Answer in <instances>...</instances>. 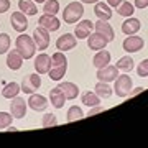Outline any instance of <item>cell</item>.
<instances>
[{
	"label": "cell",
	"instance_id": "cell-41",
	"mask_svg": "<svg viewBox=\"0 0 148 148\" xmlns=\"http://www.w3.org/2000/svg\"><path fill=\"white\" fill-rule=\"evenodd\" d=\"M143 90H145L143 87H137V89H135V90H132L130 94H132V95H137V94H140V92H143Z\"/></svg>",
	"mask_w": 148,
	"mask_h": 148
},
{
	"label": "cell",
	"instance_id": "cell-17",
	"mask_svg": "<svg viewBox=\"0 0 148 148\" xmlns=\"http://www.w3.org/2000/svg\"><path fill=\"white\" fill-rule=\"evenodd\" d=\"M94 28L97 33H101V35H104V36L109 40V43L115 38V35H114V28L110 27V23H107V20H97L94 23Z\"/></svg>",
	"mask_w": 148,
	"mask_h": 148
},
{
	"label": "cell",
	"instance_id": "cell-4",
	"mask_svg": "<svg viewBox=\"0 0 148 148\" xmlns=\"http://www.w3.org/2000/svg\"><path fill=\"white\" fill-rule=\"evenodd\" d=\"M40 86H41V76L36 73V74H28V76H25L23 81H21L20 87L25 94H33V92H36L40 89Z\"/></svg>",
	"mask_w": 148,
	"mask_h": 148
},
{
	"label": "cell",
	"instance_id": "cell-36",
	"mask_svg": "<svg viewBox=\"0 0 148 148\" xmlns=\"http://www.w3.org/2000/svg\"><path fill=\"white\" fill-rule=\"evenodd\" d=\"M137 74L140 76V77H147V76H148V59H143L142 63L138 64Z\"/></svg>",
	"mask_w": 148,
	"mask_h": 148
},
{
	"label": "cell",
	"instance_id": "cell-29",
	"mask_svg": "<svg viewBox=\"0 0 148 148\" xmlns=\"http://www.w3.org/2000/svg\"><path fill=\"white\" fill-rule=\"evenodd\" d=\"M68 71V64H64V66H58V68H51L49 69V79L51 81H61L63 79V76L66 74Z\"/></svg>",
	"mask_w": 148,
	"mask_h": 148
},
{
	"label": "cell",
	"instance_id": "cell-44",
	"mask_svg": "<svg viewBox=\"0 0 148 148\" xmlns=\"http://www.w3.org/2000/svg\"><path fill=\"white\" fill-rule=\"evenodd\" d=\"M33 2H35V3H45L46 0H33Z\"/></svg>",
	"mask_w": 148,
	"mask_h": 148
},
{
	"label": "cell",
	"instance_id": "cell-2",
	"mask_svg": "<svg viewBox=\"0 0 148 148\" xmlns=\"http://www.w3.org/2000/svg\"><path fill=\"white\" fill-rule=\"evenodd\" d=\"M82 15H84V5H82V2H71L63 10V20L68 25L77 23L82 18Z\"/></svg>",
	"mask_w": 148,
	"mask_h": 148
},
{
	"label": "cell",
	"instance_id": "cell-34",
	"mask_svg": "<svg viewBox=\"0 0 148 148\" xmlns=\"http://www.w3.org/2000/svg\"><path fill=\"white\" fill-rule=\"evenodd\" d=\"M10 36L7 33H0V54H5L10 49Z\"/></svg>",
	"mask_w": 148,
	"mask_h": 148
},
{
	"label": "cell",
	"instance_id": "cell-16",
	"mask_svg": "<svg viewBox=\"0 0 148 148\" xmlns=\"http://www.w3.org/2000/svg\"><path fill=\"white\" fill-rule=\"evenodd\" d=\"M92 27H94V23L90 20H82L79 23H76V28H74V36L79 38V40H84L90 35L92 32Z\"/></svg>",
	"mask_w": 148,
	"mask_h": 148
},
{
	"label": "cell",
	"instance_id": "cell-9",
	"mask_svg": "<svg viewBox=\"0 0 148 148\" xmlns=\"http://www.w3.org/2000/svg\"><path fill=\"white\" fill-rule=\"evenodd\" d=\"M77 45V38L71 35V33H64L61 36L56 40V48H58L59 51H69V49H74Z\"/></svg>",
	"mask_w": 148,
	"mask_h": 148
},
{
	"label": "cell",
	"instance_id": "cell-32",
	"mask_svg": "<svg viewBox=\"0 0 148 148\" xmlns=\"http://www.w3.org/2000/svg\"><path fill=\"white\" fill-rule=\"evenodd\" d=\"M64 64H68V59L63 51H58L51 56V68H58V66H64Z\"/></svg>",
	"mask_w": 148,
	"mask_h": 148
},
{
	"label": "cell",
	"instance_id": "cell-33",
	"mask_svg": "<svg viewBox=\"0 0 148 148\" xmlns=\"http://www.w3.org/2000/svg\"><path fill=\"white\" fill-rule=\"evenodd\" d=\"M58 125V119L54 114H45L43 115V120H41V127L43 128H49V127H54Z\"/></svg>",
	"mask_w": 148,
	"mask_h": 148
},
{
	"label": "cell",
	"instance_id": "cell-31",
	"mask_svg": "<svg viewBox=\"0 0 148 148\" xmlns=\"http://www.w3.org/2000/svg\"><path fill=\"white\" fill-rule=\"evenodd\" d=\"M43 12L49 13V15H56L59 12V2L58 0H46L43 3Z\"/></svg>",
	"mask_w": 148,
	"mask_h": 148
},
{
	"label": "cell",
	"instance_id": "cell-24",
	"mask_svg": "<svg viewBox=\"0 0 148 148\" xmlns=\"http://www.w3.org/2000/svg\"><path fill=\"white\" fill-rule=\"evenodd\" d=\"M81 102L87 107H94V106H99V104H101V99H99V95L95 94V92L86 90V92H82V95H81Z\"/></svg>",
	"mask_w": 148,
	"mask_h": 148
},
{
	"label": "cell",
	"instance_id": "cell-10",
	"mask_svg": "<svg viewBox=\"0 0 148 148\" xmlns=\"http://www.w3.org/2000/svg\"><path fill=\"white\" fill-rule=\"evenodd\" d=\"M35 69H36V73L41 76V74H48L49 73V69H51V56L46 53H40L35 58Z\"/></svg>",
	"mask_w": 148,
	"mask_h": 148
},
{
	"label": "cell",
	"instance_id": "cell-23",
	"mask_svg": "<svg viewBox=\"0 0 148 148\" xmlns=\"http://www.w3.org/2000/svg\"><path fill=\"white\" fill-rule=\"evenodd\" d=\"M18 8L21 13H25L27 16H33L38 13V7L33 0H20L18 2Z\"/></svg>",
	"mask_w": 148,
	"mask_h": 148
},
{
	"label": "cell",
	"instance_id": "cell-39",
	"mask_svg": "<svg viewBox=\"0 0 148 148\" xmlns=\"http://www.w3.org/2000/svg\"><path fill=\"white\" fill-rule=\"evenodd\" d=\"M133 5L137 7V8H140V10H143V8H147L148 7V0H135Z\"/></svg>",
	"mask_w": 148,
	"mask_h": 148
},
{
	"label": "cell",
	"instance_id": "cell-27",
	"mask_svg": "<svg viewBox=\"0 0 148 148\" xmlns=\"http://www.w3.org/2000/svg\"><path fill=\"white\" fill-rule=\"evenodd\" d=\"M115 66L120 69V71H125V73H128V71H132V69H133V66H135V61H133L132 56H122V58L117 61Z\"/></svg>",
	"mask_w": 148,
	"mask_h": 148
},
{
	"label": "cell",
	"instance_id": "cell-22",
	"mask_svg": "<svg viewBox=\"0 0 148 148\" xmlns=\"http://www.w3.org/2000/svg\"><path fill=\"white\" fill-rule=\"evenodd\" d=\"M110 59H112V56L107 49H99V51L95 53L94 59H92V64H94L97 69H101V68H104V66H107V64L110 63Z\"/></svg>",
	"mask_w": 148,
	"mask_h": 148
},
{
	"label": "cell",
	"instance_id": "cell-35",
	"mask_svg": "<svg viewBox=\"0 0 148 148\" xmlns=\"http://www.w3.org/2000/svg\"><path fill=\"white\" fill-rule=\"evenodd\" d=\"M12 120H13V115L12 114H8V112H0V130H3V128L8 127L12 123Z\"/></svg>",
	"mask_w": 148,
	"mask_h": 148
},
{
	"label": "cell",
	"instance_id": "cell-42",
	"mask_svg": "<svg viewBox=\"0 0 148 148\" xmlns=\"http://www.w3.org/2000/svg\"><path fill=\"white\" fill-rule=\"evenodd\" d=\"M81 2H82V3H90V5H92V3H97L99 0H81Z\"/></svg>",
	"mask_w": 148,
	"mask_h": 148
},
{
	"label": "cell",
	"instance_id": "cell-43",
	"mask_svg": "<svg viewBox=\"0 0 148 148\" xmlns=\"http://www.w3.org/2000/svg\"><path fill=\"white\" fill-rule=\"evenodd\" d=\"M5 130H8V132H16V130H18V128H15V127H10V125H8V127H7Z\"/></svg>",
	"mask_w": 148,
	"mask_h": 148
},
{
	"label": "cell",
	"instance_id": "cell-5",
	"mask_svg": "<svg viewBox=\"0 0 148 148\" xmlns=\"http://www.w3.org/2000/svg\"><path fill=\"white\" fill-rule=\"evenodd\" d=\"M143 46H145V41H143L142 36H135V35H128L123 43H122V48L127 51V53H138L142 51Z\"/></svg>",
	"mask_w": 148,
	"mask_h": 148
},
{
	"label": "cell",
	"instance_id": "cell-3",
	"mask_svg": "<svg viewBox=\"0 0 148 148\" xmlns=\"http://www.w3.org/2000/svg\"><path fill=\"white\" fill-rule=\"evenodd\" d=\"M114 92H115L119 97H128L130 92H132V77L127 76V74H122L115 79V87H114Z\"/></svg>",
	"mask_w": 148,
	"mask_h": 148
},
{
	"label": "cell",
	"instance_id": "cell-6",
	"mask_svg": "<svg viewBox=\"0 0 148 148\" xmlns=\"http://www.w3.org/2000/svg\"><path fill=\"white\" fill-rule=\"evenodd\" d=\"M33 41L36 45V49H46L49 46V32H48L46 28H43L38 25L35 28V32H33Z\"/></svg>",
	"mask_w": 148,
	"mask_h": 148
},
{
	"label": "cell",
	"instance_id": "cell-19",
	"mask_svg": "<svg viewBox=\"0 0 148 148\" xmlns=\"http://www.w3.org/2000/svg\"><path fill=\"white\" fill-rule=\"evenodd\" d=\"M58 87L63 90V94L66 95V101H74V99L79 95V87L74 84V82H61Z\"/></svg>",
	"mask_w": 148,
	"mask_h": 148
},
{
	"label": "cell",
	"instance_id": "cell-37",
	"mask_svg": "<svg viewBox=\"0 0 148 148\" xmlns=\"http://www.w3.org/2000/svg\"><path fill=\"white\" fill-rule=\"evenodd\" d=\"M10 10V0H0V13H5Z\"/></svg>",
	"mask_w": 148,
	"mask_h": 148
},
{
	"label": "cell",
	"instance_id": "cell-25",
	"mask_svg": "<svg viewBox=\"0 0 148 148\" xmlns=\"http://www.w3.org/2000/svg\"><path fill=\"white\" fill-rule=\"evenodd\" d=\"M21 90L20 84H16V82H8V84L3 86V89H2V95L5 97V99H13L18 95V92Z\"/></svg>",
	"mask_w": 148,
	"mask_h": 148
},
{
	"label": "cell",
	"instance_id": "cell-18",
	"mask_svg": "<svg viewBox=\"0 0 148 148\" xmlns=\"http://www.w3.org/2000/svg\"><path fill=\"white\" fill-rule=\"evenodd\" d=\"M94 13L99 20H110L112 18V7L106 2H97L94 7Z\"/></svg>",
	"mask_w": 148,
	"mask_h": 148
},
{
	"label": "cell",
	"instance_id": "cell-12",
	"mask_svg": "<svg viewBox=\"0 0 148 148\" xmlns=\"http://www.w3.org/2000/svg\"><path fill=\"white\" fill-rule=\"evenodd\" d=\"M38 23H40V27L46 28L48 32H58L59 27H61V23H59V20L56 18V15H49V13H43V15L40 16Z\"/></svg>",
	"mask_w": 148,
	"mask_h": 148
},
{
	"label": "cell",
	"instance_id": "cell-8",
	"mask_svg": "<svg viewBox=\"0 0 148 148\" xmlns=\"http://www.w3.org/2000/svg\"><path fill=\"white\" fill-rule=\"evenodd\" d=\"M97 79L102 81V82H112V81H115L119 77V68L117 66H110V64H107L104 68L97 69Z\"/></svg>",
	"mask_w": 148,
	"mask_h": 148
},
{
	"label": "cell",
	"instance_id": "cell-30",
	"mask_svg": "<svg viewBox=\"0 0 148 148\" xmlns=\"http://www.w3.org/2000/svg\"><path fill=\"white\" fill-rule=\"evenodd\" d=\"M117 12H119V15H122V16H132L133 12H135V5H132L130 2H123V0H122V3L117 7Z\"/></svg>",
	"mask_w": 148,
	"mask_h": 148
},
{
	"label": "cell",
	"instance_id": "cell-13",
	"mask_svg": "<svg viewBox=\"0 0 148 148\" xmlns=\"http://www.w3.org/2000/svg\"><path fill=\"white\" fill-rule=\"evenodd\" d=\"M107 45H109V40H107L104 35H101V33H97V32L87 36V46H89L90 49H94V51L104 49Z\"/></svg>",
	"mask_w": 148,
	"mask_h": 148
},
{
	"label": "cell",
	"instance_id": "cell-40",
	"mask_svg": "<svg viewBox=\"0 0 148 148\" xmlns=\"http://www.w3.org/2000/svg\"><path fill=\"white\" fill-rule=\"evenodd\" d=\"M107 3L112 7V8H117V7L122 3V0H107Z\"/></svg>",
	"mask_w": 148,
	"mask_h": 148
},
{
	"label": "cell",
	"instance_id": "cell-28",
	"mask_svg": "<svg viewBox=\"0 0 148 148\" xmlns=\"http://www.w3.org/2000/svg\"><path fill=\"white\" fill-rule=\"evenodd\" d=\"M82 117L86 115L82 114V109L79 106H71L68 110V115H66V122H76L79 119H82Z\"/></svg>",
	"mask_w": 148,
	"mask_h": 148
},
{
	"label": "cell",
	"instance_id": "cell-21",
	"mask_svg": "<svg viewBox=\"0 0 148 148\" xmlns=\"http://www.w3.org/2000/svg\"><path fill=\"white\" fill-rule=\"evenodd\" d=\"M21 64H23V58L20 56V53H18L16 49L8 51V54H7V66H8L12 71H18V69L21 68Z\"/></svg>",
	"mask_w": 148,
	"mask_h": 148
},
{
	"label": "cell",
	"instance_id": "cell-15",
	"mask_svg": "<svg viewBox=\"0 0 148 148\" xmlns=\"http://www.w3.org/2000/svg\"><path fill=\"white\" fill-rule=\"evenodd\" d=\"M142 28V23L138 18H133V16H127V20L122 23V33L123 35H137Z\"/></svg>",
	"mask_w": 148,
	"mask_h": 148
},
{
	"label": "cell",
	"instance_id": "cell-38",
	"mask_svg": "<svg viewBox=\"0 0 148 148\" xmlns=\"http://www.w3.org/2000/svg\"><path fill=\"white\" fill-rule=\"evenodd\" d=\"M99 112H104V107H101V106L90 107L89 112H87V117H92V115H95V114H99Z\"/></svg>",
	"mask_w": 148,
	"mask_h": 148
},
{
	"label": "cell",
	"instance_id": "cell-20",
	"mask_svg": "<svg viewBox=\"0 0 148 148\" xmlns=\"http://www.w3.org/2000/svg\"><path fill=\"white\" fill-rule=\"evenodd\" d=\"M49 101H51L54 109H63L64 102H66V95L63 94V90L59 87H54V89L49 90Z\"/></svg>",
	"mask_w": 148,
	"mask_h": 148
},
{
	"label": "cell",
	"instance_id": "cell-1",
	"mask_svg": "<svg viewBox=\"0 0 148 148\" xmlns=\"http://www.w3.org/2000/svg\"><path fill=\"white\" fill-rule=\"evenodd\" d=\"M15 49L20 53V56L23 59H32L36 53V45L33 41V36H28V35L21 33L15 41Z\"/></svg>",
	"mask_w": 148,
	"mask_h": 148
},
{
	"label": "cell",
	"instance_id": "cell-26",
	"mask_svg": "<svg viewBox=\"0 0 148 148\" xmlns=\"http://www.w3.org/2000/svg\"><path fill=\"white\" fill-rule=\"evenodd\" d=\"M94 92L99 95V97L109 99V97L112 95V92H114V90H112V87L109 86V82H102V81H99V82L95 84V87H94Z\"/></svg>",
	"mask_w": 148,
	"mask_h": 148
},
{
	"label": "cell",
	"instance_id": "cell-14",
	"mask_svg": "<svg viewBox=\"0 0 148 148\" xmlns=\"http://www.w3.org/2000/svg\"><path fill=\"white\" fill-rule=\"evenodd\" d=\"M48 99L45 97V95H40V94H30V99H28V107L30 109H33V110L36 112H45L48 107Z\"/></svg>",
	"mask_w": 148,
	"mask_h": 148
},
{
	"label": "cell",
	"instance_id": "cell-11",
	"mask_svg": "<svg viewBox=\"0 0 148 148\" xmlns=\"http://www.w3.org/2000/svg\"><path fill=\"white\" fill-rule=\"evenodd\" d=\"M10 23H12V28L18 33H23L25 30L28 28V20H27V15L21 13V12H13L10 16Z\"/></svg>",
	"mask_w": 148,
	"mask_h": 148
},
{
	"label": "cell",
	"instance_id": "cell-7",
	"mask_svg": "<svg viewBox=\"0 0 148 148\" xmlns=\"http://www.w3.org/2000/svg\"><path fill=\"white\" fill-rule=\"evenodd\" d=\"M10 114L13 115V119H23L27 115V101L21 97H13L10 102Z\"/></svg>",
	"mask_w": 148,
	"mask_h": 148
}]
</instances>
